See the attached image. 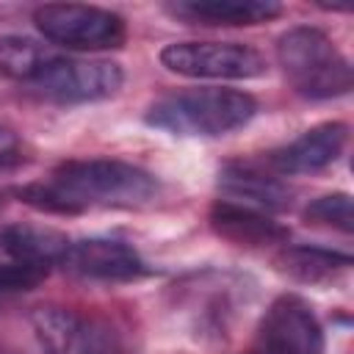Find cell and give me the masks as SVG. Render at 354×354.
Returning a JSON list of instances; mask_svg holds the SVG:
<instances>
[{"mask_svg":"<svg viewBox=\"0 0 354 354\" xmlns=\"http://www.w3.org/2000/svg\"><path fill=\"white\" fill-rule=\"evenodd\" d=\"M66 274L91 282H130L147 274L141 254L116 238H83L72 241L58 263Z\"/></svg>","mask_w":354,"mask_h":354,"instance_id":"8","label":"cell"},{"mask_svg":"<svg viewBox=\"0 0 354 354\" xmlns=\"http://www.w3.org/2000/svg\"><path fill=\"white\" fill-rule=\"evenodd\" d=\"M30 326L47 354H66L80 335V318L72 310L55 304L36 307L30 313Z\"/></svg>","mask_w":354,"mask_h":354,"instance_id":"16","label":"cell"},{"mask_svg":"<svg viewBox=\"0 0 354 354\" xmlns=\"http://www.w3.org/2000/svg\"><path fill=\"white\" fill-rule=\"evenodd\" d=\"M257 354H324V329L299 296H279L257 326Z\"/></svg>","mask_w":354,"mask_h":354,"instance_id":"7","label":"cell"},{"mask_svg":"<svg viewBox=\"0 0 354 354\" xmlns=\"http://www.w3.org/2000/svg\"><path fill=\"white\" fill-rule=\"evenodd\" d=\"M166 11L188 25L238 28L268 22L282 14V6L274 0H180L169 3Z\"/></svg>","mask_w":354,"mask_h":354,"instance_id":"11","label":"cell"},{"mask_svg":"<svg viewBox=\"0 0 354 354\" xmlns=\"http://www.w3.org/2000/svg\"><path fill=\"white\" fill-rule=\"evenodd\" d=\"M351 257L343 252L321 249V246H285L277 257V268L304 285H329L340 274H346Z\"/></svg>","mask_w":354,"mask_h":354,"instance_id":"14","label":"cell"},{"mask_svg":"<svg viewBox=\"0 0 354 354\" xmlns=\"http://www.w3.org/2000/svg\"><path fill=\"white\" fill-rule=\"evenodd\" d=\"M39 33L66 50H113L124 44L127 28L116 11L80 3H44L33 11Z\"/></svg>","mask_w":354,"mask_h":354,"instance_id":"4","label":"cell"},{"mask_svg":"<svg viewBox=\"0 0 354 354\" xmlns=\"http://www.w3.org/2000/svg\"><path fill=\"white\" fill-rule=\"evenodd\" d=\"M0 207H3V191H0Z\"/></svg>","mask_w":354,"mask_h":354,"instance_id":"20","label":"cell"},{"mask_svg":"<svg viewBox=\"0 0 354 354\" xmlns=\"http://www.w3.org/2000/svg\"><path fill=\"white\" fill-rule=\"evenodd\" d=\"M348 141V127L343 122H324L304 130L290 144L266 155V166L274 174H313L332 166Z\"/></svg>","mask_w":354,"mask_h":354,"instance_id":"9","label":"cell"},{"mask_svg":"<svg viewBox=\"0 0 354 354\" xmlns=\"http://www.w3.org/2000/svg\"><path fill=\"white\" fill-rule=\"evenodd\" d=\"M304 218L318 227H332L337 232H351L354 230V210H351V196L348 194H326L318 196L304 207Z\"/></svg>","mask_w":354,"mask_h":354,"instance_id":"17","label":"cell"},{"mask_svg":"<svg viewBox=\"0 0 354 354\" xmlns=\"http://www.w3.org/2000/svg\"><path fill=\"white\" fill-rule=\"evenodd\" d=\"M277 61L296 94L307 100H332L351 91L348 58L318 28L299 25L285 30L277 39Z\"/></svg>","mask_w":354,"mask_h":354,"instance_id":"3","label":"cell"},{"mask_svg":"<svg viewBox=\"0 0 354 354\" xmlns=\"http://www.w3.org/2000/svg\"><path fill=\"white\" fill-rule=\"evenodd\" d=\"M160 64L183 77L249 80L266 72V58L238 41H171L160 50Z\"/></svg>","mask_w":354,"mask_h":354,"instance_id":"6","label":"cell"},{"mask_svg":"<svg viewBox=\"0 0 354 354\" xmlns=\"http://www.w3.org/2000/svg\"><path fill=\"white\" fill-rule=\"evenodd\" d=\"M47 268L44 266H30V263H0V299L3 296H17L33 290L39 282H44Z\"/></svg>","mask_w":354,"mask_h":354,"instance_id":"18","label":"cell"},{"mask_svg":"<svg viewBox=\"0 0 354 354\" xmlns=\"http://www.w3.org/2000/svg\"><path fill=\"white\" fill-rule=\"evenodd\" d=\"M3 249L19 260V263H30V266H58L61 257L69 249V238L66 232L55 230V227H44V224H11L3 230L0 235Z\"/></svg>","mask_w":354,"mask_h":354,"instance_id":"13","label":"cell"},{"mask_svg":"<svg viewBox=\"0 0 354 354\" xmlns=\"http://www.w3.org/2000/svg\"><path fill=\"white\" fill-rule=\"evenodd\" d=\"M17 160H19V138L8 127H0V169Z\"/></svg>","mask_w":354,"mask_h":354,"instance_id":"19","label":"cell"},{"mask_svg":"<svg viewBox=\"0 0 354 354\" xmlns=\"http://www.w3.org/2000/svg\"><path fill=\"white\" fill-rule=\"evenodd\" d=\"M124 83V72L102 58H53L28 86L41 100L58 105H83L113 97Z\"/></svg>","mask_w":354,"mask_h":354,"instance_id":"5","label":"cell"},{"mask_svg":"<svg viewBox=\"0 0 354 354\" xmlns=\"http://www.w3.org/2000/svg\"><path fill=\"white\" fill-rule=\"evenodd\" d=\"M210 227L238 243V246H268V243H285L288 241V230L274 221L268 213L227 202V199H216L210 207Z\"/></svg>","mask_w":354,"mask_h":354,"instance_id":"12","label":"cell"},{"mask_svg":"<svg viewBox=\"0 0 354 354\" xmlns=\"http://www.w3.org/2000/svg\"><path fill=\"white\" fill-rule=\"evenodd\" d=\"M257 102L235 88H188L160 97L147 111V124L171 136H224L252 122Z\"/></svg>","mask_w":354,"mask_h":354,"instance_id":"2","label":"cell"},{"mask_svg":"<svg viewBox=\"0 0 354 354\" xmlns=\"http://www.w3.org/2000/svg\"><path fill=\"white\" fill-rule=\"evenodd\" d=\"M218 191L224 194L227 202H235L260 213L285 210L290 205V188L268 166L260 169L252 160L227 163L218 171Z\"/></svg>","mask_w":354,"mask_h":354,"instance_id":"10","label":"cell"},{"mask_svg":"<svg viewBox=\"0 0 354 354\" xmlns=\"http://www.w3.org/2000/svg\"><path fill=\"white\" fill-rule=\"evenodd\" d=\"M55 55L28 39V36H3L0 39V77L8 80H19V83H30Z\"/></svg>","mask_w":354,"mask_h":354,"instance_id":"15","label":"cell"},{"mask_svg":"<svg viewBox=\"0 0 354 354\" xmlns=\"http://www.w3.org/2000/svg\"><path fill=\"white\" fill-rule=\"evenodd\" d=\"M17 194L41 213L75 216L88 207H141L158 196V180L124 160L86 158L61 163L50 180L28 183Z\"/></svg>","mask_w":354,"mask_h":354,"instance_id":"1","label":"cell"}]
</instances>
